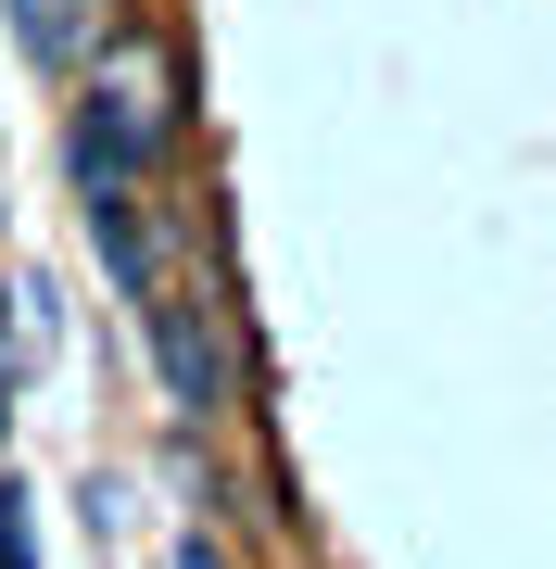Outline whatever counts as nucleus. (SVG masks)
<instances>
[{
  "mask_svg": "<svg viewBox=\"0 0 556 569\" xmlns=\"http://www.w3.org/2000/svg\"><path fill=\"white\" fill-rule=\"evenodd\" d=\"M77 89H89V102H77V127H89V140H102L127 178H165L178 127H190V63H178V39H165V26H140V13H127Z\"/></svg>",
  "mask_w": 556,
  "mask_h": 569,
  "instance_id": "1",
  "label": "nucleus"
},
{
  "mask_svg": "<svg viewBox=\"0 0 556 569\" xmlns=\"http://www.w3.org/2000/svg\"><path fill=\"white\" fill-rule=\"evenodd\" d=\"M140 329H152V367H165V406L190 430H215L241 406V305H228V279H215V305L203 291H140Z\"/></svg>",
  "mask_w": 556,
  "mask_h": 569,
  "instance_id": "2",
  "label": "nucleus"
},
{
  "mask_svg": "<svg viewBox=\"0 0 556 569\" xmlns=\"http://www.w3.org/2000/svg\"><path fill=\"white\" fill-rule=\"evenodd\" d=\"M140 13V0H0V26H13V51L39 63V77H63L77 89L89 63H102V39Z\"/></svg>",
  "mask_w": 556,
  "mask_h": 569,
  "instance_id": "3",
  "label": "nucleus"
},
{
  "mask_svg": "<svg viewBox=\"0 0 556 569\" xmlns=\"http://www.w3.org/2000/svg\"><path fill=\"white\" fill-rule=\"evenodd\" d=\"M89 241H102V279L140 305V291H165V241H152V203L140 190H89Z\"/></svg>",
  "mask_w": 556,
  "mask_h": 569,
  "instance_id": "4",
  "label": "nucleus"
},
{
  "mask_svg": "<svg viewBox=\"0 0 556 569\" xmlns=\"http://www.w3.org/2000/svg\"><path fill=\"white\" fill-rule=\"evenodd\" d=\"M0 569H39V545H26V493H13V468H0Z\"/></svg>",
  "mask_w": 556,
  "mask_h": 569,
  "instance_id": "5",
  "label": "nucleus"
},
{
  "mask_svg": "<svg viewBox=\"0 0 556 569\" xmlns=\"http://www.w3.org/2000/svg\"><path fill=\"white\" fill-rule=\"evenodd\" d=\"M178 569H228V545H215V531H190V545H178Z\"/></svg>",
  "mask_w": 556,
  "mask_h": 569,
  "instance_id": "6",
  "label": "nucleus"
},
{
  "mask_svg": "<svg viewBox=\"0 0 556 569\" xmlns=\"http://www.w3.org/2000/svg\"><path fill=\"white\" fill-rule=\"evenodd\" d=\"M0 443H13V367H0Z\"/></svg>",
  "mask_w": 556,
  "mask_h": 569,
  "instance_id": "7",
  "label": "nucleus"
},
{
  "mask_svg": "<svg viewBox=\"0 0 556 569\" xmlns=\"http://www.w3.org/2000/svg\"><path fill=\"white\" fill-rule=\"evenodd\" d=\"M0 329H13V305H0ZM0 367H13V342H0Z\"/></svg>",
  "mask_w": 556,
  "mask_h": 569,
  "instance_id": "8",
  "label": "nucleus"
},
{
  "mask_svg": "<svg viewBox=\"0 0 556 569\" xmlns=\"http://www.w3.org/2000/svg\"><path fill=\"white\" fill-rule=\"evenodd\" d=\"M0 216H13V203H0Z\"/></svg>",
  "mask_w": 556,
  "mask_h": 569,
  "instance_id": "9",
  "label": "nucleus"
}]
</instances>
